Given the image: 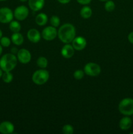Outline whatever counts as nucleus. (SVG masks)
Instances as JSON below:
<instances>
[{
	"mask_svg": "<svg viewBox=\"0 0 133 134\" xmlns=\"http://www.w3.org/2000/svg\"><path fill=\"white\" fill-rule=\"evenodd\" d=\"M57 36L60 41L63 43L69 44L72 43L76 37L75 27L71 24H64L59 29Z\"/></svg>",
	"mask_w": 133,
	"mask_h": 134,
	"instance_id": "f257e3e1",
	"label": "nucleus"
},
{
	"mask_svg": "<svg viewBox=\"0 0 133 134\" xmlns=\"http://www.w3.org/2000/svg\"><path fill=\"white\" fill-rule=\"evenodd\" d=\"M18 59L12 53L5 54L0 59V68L3 71H11L17 65Z\"/></svg>",
	"mask_w": 133,
	"mask_h": 134,
	"instance_id": "f03ea898",
	"label": "nucleus"
},
{
	"mask_svg": "<svg viewBox=\"0 0 133 134\" xmlns=\"http://www.w3.org/2000/svg\"><path fill=\"white\" fill-rule=\"evenodd\" d=\"M118 109L125 116H132L133 115V99L130 98L123 99L119 103Z\"/></svg>",
	"mask_w": 133,
	"mask_h": 134,
	"instance_id": "7ed1b4c3",
	"label": "nucleus"
},
{
	"mask_svg": "<svg viewBox=\"0 0 133 134\" xmlns=\"http://www.w3.org/2000/svg\"><path fill=\"white\" fill-rule=\"evenodd\" d=\"M50 74L46 69H39L34 72L32 75V81L37 85H43L49 79Z\"/></svg>",
	"mask_w": 133,
	"mask_h": 134,
	"instance_id": "20e7f679",
	"label": "nucleus"
},
{
	"mask_svg": "<svg viewBox=\"0 0 133 134\" xmlns=\"http://www.w3.org/2000/svg\"><path fill=\"white\" fill-rule=\"evenodd\" d=\"M83 71L86 75L90 77H96L101 72V68L97 64L89 62L85 65Z\"/></svg>",
	"mask_w": 133,
	"mask_h": 134,
	"instance_id": "39448f33",
	"label": "nucleus"
},
{
	"mask_svg": "<svg viewBox=\"0 0 133 134\" xmlns=\"http://www.w3.org/2000/svg\"><path fill=\"white\" fill-rule=\"evenodd\" d=\"M14 13L8 7H2L0 9V22L3 24L10 23L13 19Z\"/></svg>",
	"mask_w": 133,
	"mask_h": 134,
	"instance_id": "423d86ee",
	"label": "nucleus"
},
{
	"mask_svg": "<svg viewBox=\"0 0 133 134\" xmlns=\"http://www.w3.org/2000/svg\"><path fill=\"white\" fill-rule=\"evenodd\" d=\"M42 37L46 41H52L56 39L57 35L56 27L53 26H47L42 31Z\"/></svg>",
	"mask_w": 133,
	"mask_h": 134,
	"instance_id": "0eeeda50",
	"label": "nucleus"
},
{
	"mask_svg": "<svg viewBox=\"0 0 133 134\" xmlns=\"http://www.w3.org/2000/svg\"><path fill=\"white\" fill-rule=\"evenodd\" d=\"M29 14V9L24 5L17 7L14 12V16L18 20L22 21L27 18Z\"/></svg>",
	"mask_w": 133,
	"mask_h": 134,
	"instance_id": "6e6552de",
	"label": "nucleus"
},
{
	"mask_svg": "<svg viewBox=\"0 0 133 134\" xmlns=\"http://www.w3.org/2000/svg\"><path fill=\"white\" fill-rule=\"evenodd\" d=\"M17 59L22 64H28L31 60V54L28 50L26 48H21L18 51Z\"/></svg>",
	"mask_w": 133,
	"mask_h": 134,
	"instance_id": "1a4fd4ad",
	"label": "nucleus"
},
{
	"mask_svg": "<svg viewBox=\"0 0 133 134\" xmlns=\"http://www.w3.org/2000/svg\"><path fill=\"white\" fill-rule=\"evenodd\" d=\"M72 43V45L74 47V50L80 51L86 48L87 45V41L83 37L79 36L74 38Z\"/></svg>",
	"mask_w": 133,
	"mask_h": 134,
	"instance_id": "9d476101",
	"label": "nucleus"
},
{
	"mask_svg": "<svg viewBox=\"0 0 133 134\" xmlns=\"http://www.w3.org/2000/svg\"><path fill=\"white\" fill-rule=\"evenodd\" d=\"M14 130V126L9 121H4L0 124V133L3 134L13 133Z\"/></svg>",
	"mask_w": 133,
	"mask_h": 134,
	"instance_id": "9b49d317",
	"label": "nucleus"
},
{
	"mask_svg": "<svg viewBox=\"0 0 133 134\" xmlns=\"http://www.w3.org/2000/svg\"><path fill=\"white\" fill-rule=\"evenodd\" d=\"M132 120L129 116H125L123 117L119 122V126L121 130L126 131L130 129L132 125Z\"/></svg>",
	"mask_w": 133,
	"mask_h": 134,
	"instance_id": "f8f14e48",
	"label": "nucleus"
},
{
	"mask_svg": "<svg viewBox=\"0 0 133 134\" xmlns=\"http://www.w3.org/2000/svg\"><path fill=\"white\" fill-rule=\"evenodd\" d=\"M27 37L29 40L33 43H37L40 40V34L37 30L35 28L30 29L27 34Z\"/></svg>",
	"mask_w": 133,
	"mask_h": 134,
	"instance_id": "ddd939ff",
	"label": "nucleus"
},
{
	"mask_svg": "<svg viewBox=\"0 0 133 134\" xmlns=\"http://www.w3.org/2000/svg\"><path fill=\"white\" fill-rule=\"evenodd\" d=\"M61 54L65 58H70L73 56L74 54V48L72 45L69 44H66L61 48Z\"/></svg>",
	"mask_w": 133,
	"mask_h": 134,
	"instance_id": "4468645a",
	"label": "nucleus"
},
{
	"mask_svg": "<svg viewBox=\"0 0 133 134\" xmlns=\"http://www.w3.org/2000/svg\"><path fill=\"white\" fill-rule=\"evenodd\" d=\"M44 0H28V5L30 9L33 11H39L44 6Z\"/></svg>",
	"mask_w": 133,
	"mask_h": 134,
	"instance_id": "2eb2a0df",
	"label": "nucleus"
},
{
	"mask_svg": "<svg viewBox=\"0 0 133 134\" xmlns=\"http://www.w3.org/2000/svg\"><path fill=\"white\" fill-rule=\"evenodd\" d=\"M23 37L20 33L17 32V33H14V34L12 35L11 36V41L14 43L15 45L20 46L22 45L23 43Z\"/></svg>",
	"mask_w": 133,
	"mask_h": 134,
	"instance_id": "dca6fc26",
	"label": "nucleus"
},
{
	"mask_svg": "<svg viewBox=\"0 0 133 134\" xmlns=\"http://www.w3.org/2000/svg\"><path fill=\"white\" fill-rule=\"evenodd\" d=\"M48 22V16L44 13H39L35 18V22L40 26H44Z\"/></svg>",
	"mask_w": 133,
	"mask_h": 134,
	"instance_id": "f3484780",
	"label": "nucleus"
},
{
	"mask_svg": "<svg viewBox=\"0 0 133 134\" xmlns=\"http://www.w3.org/2000/svg\"><path fill=\"white\" fill-rule=\"evenodd\" d=\"M80 16L84 19H87L89 18L92 16L93 11L91 8L88 6H85L80 10Z\"/></svg>",
	"mask_w": 133,
	"mask_h": 134,
	"instance_id": "a211bd4d",
	"label": "nucleus"
},
{
	"mask_svg": "<svg viewBox=\"0 0 133 134\" xmlns=\"http://www.w3.org/2000/svg\"><path fill=\"white\" fill-rule=\"evenodd\" d=\"M9 29L13 33L20 32L21 30V25L18 21L12 20L9 24Z\"/></svg>",
	"mask_w": 133,
	"mask_h": 134,
	"instance_id": "6ab92c4d",
	"label": "nucleus"
},
{
	"mask_svg": "<svg viewBox=\"0 0 133 134\" xmlns=\"http://www.w3.org/2000/svg\"><path fill=\"white\" fill-rule=\"evenodd\" d=\"M37 65L42 69H44L48 66V60L44 56H40L37 60Z\"/></svg>",
	"mask_w": 133,
	"mask_h": 134,
	"instance_id": "aec40b11",
	"label": "nucleus"
},
{
	"mask_svg": "<svg viewBox=\"0 0 133 134\" xmlns=\"http://www.w3.org/2000/svg\"><path fill=\"white\" fill-rule=\"evenodd\" d=\"M1 77L3 82L5 83H10L13 80V75L10 71H4Z\"/></svg>",
	"mask_w": 133,
	"mask_h": 134,
	"instance_id": "412c9836",
	"label": "nucleus"
},
{
	"mask_svg": "<svg viewBox=\"0 0 133 134\" xmlns=\"http://www.w3.org/2000/svg\"><path fill=\"white\" fill-rule=\"evenodd\" d=\"M115 7H116V5L113 1L108 0L106 1V3L104 5V9L106 11L112 12L115 9Z\"/></svg>",
	"mask_w": 133,
	"mask_h": 134,
	"instance_id": "4be33fe9",
	"label": "nucleus"
},
{
	"mask_svg": "<svg viewBox=\"0 0 133 134\" xmlns=\"http://www.w3.org/2000/svg\"><path fill=\"white\" fill-rule=\"evenodd\" d=\"M62 132L64 134H72L74 133V128L70 124H65L63 127Z\"/></svg>",
	"mask_w": 133,
	"mask_h": 134,
	"instance_id": "5701e85b",
	"label": "nucleus"
},
{
	"mask_svg": "<svg viewBox=\"0 0 133 134\" xmlns=\"http://www.w3.org/2000/svg\"><path fill=\"white\" fill-rule=\"evenodd\" d=\"M11 43V39H9L7 37H2L0 39V43L1 45L3 47H8L10 46Z\"/></svg>",
	"mask_w": 133,
	"mask_h": 134,
	"instance_id": "b1692460",
	"label": "nucleus"
},
{
	"mask_svg": "<svg viewBox=\"0 0 133 134\" xmlns=\"http://www.w3.org/2000/svg\"><path fill=\"white\" fill-rule=\"evenodd\" d=\"M50 24L52 26L57 27L60 24V19L57 16L53 15L50 18Z\"/></svg>",
	"mask_w": 133,
	"mask_h": 134,
	"instance_id": "393cba45",
	"label": "nucleus"
},
{
	"mask_svg": "<svg viewBox=\"0 0 133 134\" xmlns=\"http://www.w3.org/2000/svg\"><path fill=\"white\" fill-rule=\"evenodd\" d=\"M84 71H82V69H77L74 73V77L76 80H80L84 76Z\"/></svg>",
	"mask_w": 133,
	"mask_h": 134,
	"instance_id": "a878e982",
	"label": "nucleus"
},
{
	"mask_svg": "<svg viewBox=\"0 0 133 134\" xmlns=\"http://www.w3.org/2000/svg\"><path fill=\"white\" fill-rule=\"evenodd\" d=\"M77 2L78 3L81 4V5H88L89 3H90L91 1V0H76Z\"/></svg>",
	"mask_w": 133,
	"mask_h": 134,
	"instance_id": "bb28decb",
	"label": "nucleus"
},
{
	"mask_svg": "<svg viewBox=\"0 0 133 134\" xmlns=\"http://www.w3.org/2000/svg\"><path fill=\"white\" fill-rule=\"evenodd\" d=\"M128 40L130 42L131 44H133V31L130 32V34L128 35Z\"/></svg>",
	"mask_w": 133,
	"mask_h": 134,
	"instance_id": "cd10ccee",
	"label": "nucleus"
},
{
	"mask_svg": "<svg viewBox=\"0 0 133 134\" xmlns=\"http://www.w3.org/2000/svg\"><path fill=\"white\" fill-rule=\"evenodd\" d=\"M57 1L61 4H67L69 3L71 0H57Z\"/></svg>",
	"mask_w": 133,
	"mask_h": 134,
	"instance_id": "c85d7f7f",
	"label": "nucleus"
},
{
	"mask_svg": "<svg viewBox=\"0 0 133 134\" xmlns=\"http://www.w3.org/2000/svg\"><path fill=\"white\" fill-rule=\"evenodd\" d=\"M18 50L16 48H11V53L13 54H15L18 53Z\"/></svg>",
	"mask_w": 133,
	"mask_h": 134,
	"instance_id": "c756f323",
	"label": "nucleus"
},
{
	"mask_svg": "<svg viewBox=\"0 0 133 134\" xmlns=\"http://www.w3.org/2000/svg\"><path fill=\"white\" fill-rule=\"evenodd\" d=\"M2 52H3V48H2V46L0 44V56L1 55V54H2Z\"/></svg>",
	"mask_w": 133,
	"mask_h": 134,
	"instance_id": "7c9ffc66",
	"label": "nucleus"
},
{
	"mask_svg": "<svg viewBox=\"0 0 133 134\" xmlns=\"http://www.w3.org/2000/svg\"><path fill=\"white\" fill-rule=\"evenodd\" d=\"M2 75H3V70L0 68V78H1L2 77Z\"/></svg>",
	"mask_w": 133,
	"mask_h": 134,
	"instance_id": "2f4dec72",
	"label": "nucleus"
},
{
	"mask_svg": "<svg viewBox=\"0 0 133 134\" xmlns=\"http://www.w3.org/2000/svg\"><path fill=\"white\" fill-rule=\"evenodd\" d=\"M2 35H3L2 31H1V30H0V39H1V38L2 37Z\"/></svg>",
	"mask_w": 133,
	"mask_h": 134,
	"instance_id": "473e14b6",
	"label": "nucleus"
},
{
	"mask_svg": "<svg viewBox=\"0 0 133 134\" xmlns=\"http://www.w3.org/2000/svg\"><path fill=\"white\" fill-rule=\"evenodd\" d=\"M20 1H22V2H26V1H28V0H20Z\"/></svg>",
	"mask_w": 133,
	"mask_h": 134,
	"instance_id": "72a5a7b5",
	"label": "nucleus"
},
{
	"mask_svg": "<svg viewBox=\"0 0 133 134\" xmlns=\"http://www.w3.org/2000/svg\"><path fill=\"white\" fill-rule=\"evenodd\" d=\"M99 1H108V0H99Z\"/></svg>",
	"mask_w": 133,
	"mask_h": 134,
	"instance_id": "f704fd0d",
	"label": "nucleus"
},
{
	"mask_svg": "<svg viewBox=\"0 0 133 134\" xmlns=\"http://www.w3.org/2000/svg\"><path fill=\"white\" fill-rule=\"evenodd\" d=\"M7 1V0H0V1Z\"/></svg>",
	"mask_w": 133,
	"mask_h": 134,
	"instance_id": "c9c22d12",
	"label": "nucleus"
},
{
	"mask_svg": "<svg viewBox=\"0 0 133 134\" xmlns=\"http://www.w3.org/2000/svg\"><path fill=\"white\" fill-rule=\"evenodd\" d=\"M132 122H133V115H132Z\"/></svg>",
	"mask_w": 133,
	"mask_h": 134,
	"instance_id": "e433bc0d",
	"label": "nucleus"
},
{
	"mask_svg": "<svg viewBox=\"0 0 133 134\" xmlns=\"http://www.w3.org/2000/svg\"><path fill=\"white\" fill-rule=\"evenodd\" d=\"M132 11H133V9H132Z\"/></svg>",
	"mask_w": 133,
	"mask_h": 134,
	"instance_id": "4c0bfd02",
	"label": "nucleus"
}]
</instances>
